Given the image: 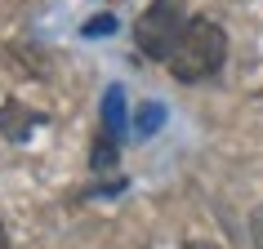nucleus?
Listing matches in <instances>:
<instances>
[{
	"instance_id": "obj_1",
	"label": "nucleus",
	"mask_w": 263,
	"mask_h": 249,
	"mask_svg": "<svg viewBox=\"0 0 263 249\" xmlns=\"http://www.w3.org/2000/svg\"><path fill=\"white\" fill-rule=\"evenodd\" d=\"M223 58H228V31L210 18H192L174 58H170V71H174V80L196 85V80H210L223 67Z\"/></svg>"
},
{
	"instance_id": "obj_2",
	"label": "nucleus",
	"mask_w": 263,
	"mask_h": 249,
	"mask_svg": "<svg viewBox=\"0 0 263 249\" xmlns=\"http://www.w3.org/2000/svg\"><path fill=\"white\" fill-rule=\"evenodd\" d=\"M187 23H192V18L183 14L179 0H152L139 14V23H134V45H139V54L152 58V63H170L174 49H179V40H183V31H187Z\"/></svg>"
},
{
	"instance_id": "obj_3",
	"label": "nucleus",
	"mask_w": 263,
	"mask_h": 249,
	"mask_svg": "<svg viewBox=\"0 0 263 249\" xmlns=\"http://www.w3.org/2000/svg\"><path fill=\"white\" fill-rule=\"evenodd\" d=\"M36 125H45V111L27 107V102H18V98L0 102V134H5L9 142L31 138V129H36Z\"/></svg>"
},
{
	"instance_id": "obj_4",
	"label": "nucleus",
	"mask_w": 263,
	"mask_h": 249,
	"mask_svg": "<svg viewBox=\"0 0 263 249\" xmlns=\"http://www.w3.org/2000/svg\"><path fill=\"white\" fill-rule=\"evenodd\" d=\"M125 125H129V116H125V89L121 85H107V94H103V134L121 142Z\"/></svg>"
},
{
	"instance_id": "obj_5",
	"label": "nucleus",
	"mask_w": 263,
	"mask_h": 249,
	"mask_svg": "<svg viewBox=\"0 0 263 249\" xmlns=\"http://www.w3.org/2000/svg\"><path fill=\"white\" fill-rule=\"evenodd\" d=\"M89 169H94V174H111V169H116V138H107V134H98V138H94Z\"/></svg>"
},
{
	"instance_id": "obj_6",
	"label": "nucleus",
	"mask_w": 263,
	"mask_h": 249,
	"mask_svg": "<svg viewBox=\"0 0 263 249\" xmlns=\"http://www.w3.org/2000/svg\"><path fill=\"white\" fill-rule=\"evenodd\" d=\"M161 120H165V107H161V102H143V107L134 111V129H139V138H152L156 129H161Z\"/></svg>"
},
{
	"instance_id": "obj_7",
	"label": "nucleus",
	"mask_w": 263,
	"mask_h": 249,
	"mask_svg": "<svg viewBox=\"0 0 263 249\" xmlns=\"http://www.w3.org/2000/svg\"><path fill=\"white\" fill-rule=\"evenodd\" d=\"M116 31V18L111 14H98L94 23H85V36H111Z\"/></svg>"
},
{
	"instance_id": "obj_8",
	"label": "nucleus",
	"mask_w": 263,
	"mask_h": 249,
	"mask_svg": "<svg viewBox=\"0 0 263 249\" xmlns=\"http://www.w3.org/2000/svg\"><path fill=\"white\" fill-rule=\"evenodd\" d=\"M250 236H254V249H263V209H254V218H250Z\"/></svg>"
},
{
	"instance_id": "obj_9",
	"label": "nucleus",
	"mask_w": 263,
	"mask_h": 249,
	"mask_svg": "<svg viewBox=\"0 0 263 249\" xmlns=\"http://www.w3.org/2000/svg\"><path fill=\"white\" fill-rule=\"evenodd\" d=\"M183 249H219V245H210V240H187Z\"/></svg>"
},
{
	"instance_id": "obj_10",
	"label": "nucleus",
	"mask_w": 263,
	"mask_h": 249,
	"mask_svg": "<svg viewBox=\"0 0 263 249\" xmlns=\"http://www.w3.org/2000/svg\"><path fill=\"white\" fill-rule=\"evenodd\" d=\"M0 249H9V232H5V222H0Z\"/></svg>"
}]
</instances>
